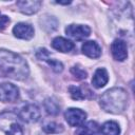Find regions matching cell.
Segmentation results:
<instances>
[{
	"label": "cell",
	"mask_w": 135,
	"mask_h": 135,
	"mask_svg": "<svg viewBox=\"0 0 135 135\" xmlns=\"http://www.w3.org/2000/svg\"><path fill=\"white\" fill-rule=\"evenodd\" d=\"M0 70L15 80H25L30 74L28 64L20 55L3 49L0 50Z\"/></svg>",
	"instance_id": "6da1fadb"
},
{
	"label": "cell",
	"mask_w": 135,
	"mask_h": 135,
	"mask_svg": "<svg viewBox=\"0 0 135 135\" xmlns=\"http://www.w3.org/2000/svg\"><path fill=\"white\" fill-rule=\"evenodd\" d=\"M99 104L108 113L120 114L127 109L128 93L121 88H112L101 95Z\"/></svg>",
	"instance_id": "7a4b0ae2"
},
{
	"label": "cell",
	"mask_w": 135,
	"mask_h": 135,
	"mask_svg": "<svg viewBox=\"0 0 135 135\" xmlns=\"http://www.w3.org/2000/svg\"><path fill=\"white\" fill-rule=\"evenodd\" d=\"M0 135H23L17 114L8 111L0 113Z\"/></svg>",
	"instance_id": "3957f363"
},
{
	"label": "cell",
	"mask_w": 135,
	"mask_h": 135,
	"mask_svg": "<svg viewBox=\"0 0 135 135\" xmlns=\"http://www.w3.org/2000/svg\"><path fill=\"white\" fill-rule=\"evenodd\" d=\"M18 117L27 123H33L39 120L40 118V110L34 103L24 104L18 112Z\"/></svg>",
	"instance_id": "277c9868"
},
{
	"label": "cell",
	"mask_w": 135,
	"mask_h": 135,
	"mask_svg": "<svg viewBox=\"0 0 135 135\" xmlns=\"http://www.w3.org/2000/svg\"><path fill=\"white\" fill-rule=\"evenodd\" d=\"M19 98V89L9 82L0 84V100L2 102H14Z\"/></svg>",
	"instance_id": "5b68a950"
},
{
	"label": "cell",
	"mask_w": 135,
	"mask_h": 135,
	"mask_svg": "<svg viewBox=\"0 0 135 135\" xmlns=\"http://www.w3.org/2000/svg\"><path fill=\"white\" fill-rule=\"evenodd\" d=\"M64 118L71 127H79L84 123L86 119V113L80 109L70 108L64 113Z\"/></svg>",
	"instance_id": "8992f818"
},
{
	"label": "cell",
	"mask_w": 135,
	"mask_h": 135,
	"mask_svg": "<svg viewBox=\"0 0 135 135\" xmlns=\"http://www.w3.org/2000/svg\"><path fill=\"white\" fill-rule=\"evenodd\" d=\"M65 34L75 40H83L91 34V28L83 24H70L65 27Z\"/></svg>",
	"instance_id": "52a82bcc"
},
{
	"label": "cell",
	"mask_w": 135,
	"mask_h": 135,
	"mask_svg": "<svg viewBox=\"0 0 135 135\" xmlns=\"http://www.w3.org/2000/svg\"><path fill=\"white\" fill-rule=\"evenodd\" d=\"M111 53L115 60L123 61L128 57V46L122 39H115L111 44Z\"/></svg>",
	"instance_id": "ba28073f"
},
{
	"label": "cell",
	"mask_w": 135,
	"mask_h": 135,
	"mask_svg": "<svg viewBox=\"0 0 135 135\" xmlns=\"http://www.w3.org/2000/svg\"><path fill=\"white\" fill-rule=\"evenodd\" d=\"M34 27L25 22H20L17 23L13 27V34L15 37L23 40H30L34 37Z\"/></svg>",
	"instance_id": "9c48e42d"
},
{
	"label": "cell",
	"mask_w": 135,
	"mask_h": 135,
	"mask_svg": "<svg viewBox=\"0 0 135 135\" xmlns=\"http://www.w3.org/2000/svg\"><path fill=\"white\" fill-rule=\"evenodd\" d=\"M16 5L18 6L19 11L25 15H33L39 11L42 5L40 0H21L17 1Z\"/></svg>",
	"instance_id": "30bf717a"
},
{
	"label": "cell",
	"mask_w": 135,
	"mask_h": 135,
	"mask_svg": "<svg viewBox=\"0 0 135 135\" xmlns=\"http://www.w3.org/2000/svg\"><path fill=\"white\" fill-rule=\"evenodd\" d=\"M76 135H101L100 127L96 121H88L78 127Z\"/></svg>",
	"instance_id": "8fae6325"
},
{
	"label": "cell",
	"mask_w": 135,
	"mask_h": 135,
	"mask_svg": "<svg viewBox=\"0 0 135 135\" xmlns=\"http://www.w3.org/2000/svg\"><path fill=\"white\" fill-rule=\"evenodd\" d=\"M81 50H82V53L85 56H88L89 58L95 59L101 55V47L99 46V44L96 41H93V40L85 41L82 44Z\"/></svg>",
	"instance_id": "7c38bea8"
},
{
	"label": "cell",
	"mask_w": 135,
	"mask_h": 135,
	"mask_svg": "<svg viewBox=\"0 0 135 135\" xmlns=\"http://www.w3.org/2000/svg\"><path fill=\"white\" fill-rule=\"evenodd\" d=\"M109 81V74L105 69L99 68L95 71L94 76L92 78V84L96 89H101L103 88Z\"/></svg>",
	"instance_id": "4fadbf2b"
},
{
	"label": "cell",
	"mask_w": 135,
	"mask_h": 135,
	"mask_svg": "<svg viewBox=\"0 0 135 135\" xmlns=\"http://www.w3.org/2000/svg\"><path fill=\"white\" fill-rule=\"evenodd\" d=\"M74 43L69 40L65 39L63 37H56L53 39L52 41V47L61 52V53H69L74 49Z\"/></svg>",
	"instance_id": "5bb4252c"
},
{
	"label": "cell",
	"mask_w": 135,
	"mask_h": 135,
	"mask_svg": "<svg viewBox=\"0 0 135 135\" xmlns=\"http://www.w3.org/2000/svg\"><path fill=\"white\" fill-rule=\"evenodd\" d=\"M100 131L102 135H119L120 128L119 124L115 121H107L100 127Z\"/></svg>",
	"instance_id": "9a60e30c"
},
{
	"label": "cell",
	"mask_w": 135,
	"mask_h": 135,
	"mask_svg": "<svg viewBox=\"0 0 135 135\" xmlns=\"http://www.w3.org/2000/svg\"><path fill=\"white\" fill-rule=\"evenodd\" d=\"M43 107L46 111L47 114L50 115H57L59 112H60V107L58 104V102L56 100H54L53 98H46L43 102Z\"/></svg>",
	"instance_id": "2e32d148"
},
{
	"label": "cell",
	"mask_w": 135,
	"mask_h": 135,
	"mask_svg": "<svg viewBox=\"0 0 135 135\" xmlns=\"http://www.w3.org/2000/svg\"><path fill=\"white\" fill-rule=\"evenodd\" d=\"M69 93L74 100H83L86 98V95L83 92V88H81V86L71 85L69 88Z\"/></svg>",
	"instance_id": "e0dca14e"
},
{
	"label": "cell",
	"mask_w": 135,
	"mask_h": 135,
	"mask_svg": "<svg viewBox=\"0 0 135 135\" xmlns=\"http://www.w3.org/2000/svg\"><path fill=\"white\" fill-rule=\"evenodd\" d=\"M43 131L47 134H56V133H61L63 131V127L60 123H57L55 121H50L47 123H45L42 127Z\"/></svg>",
	"instance_id": "ac0fdd59"
},
{
	"label": "cell",
	"mask_w": 135,
	"mask_h": 135,
	"mask_svg": "<svg viewBox=\"0 0 135 135\" xmlns=\"http://www.w3.org/2000/svg\"><path fill=\"white\" fill-rule=\"evenodd\" d=\"M71 73L73 74V76L78 79V80H82V79H85L86 76H88V73L85 70H83L82 68L78 66V65H74L71 68Z\"/></svg>",
	"instance_id": "d6986e66"
},
{
	"label": "cell",
	"mask_w": 135,
	"mask_h": 135,
	"mask_svg": "<svg viewBox=\"0 0 135 135\" xmlns=\"http://www.w3.org/2000/svg\"><path fill=\"white\" fill-rule=\"evenodd\" d=\"M46 62H47L49 65L52 68V70H53L54 72H56V73H59V72H61V71L63 70V64H62L60 61L56 60V59L49 58V59L46 60Z\"/></svg>",
	"instance_id": "ffe728a7"
},
{
	"label": "cell",
	"mask_w": 135,
	"mask_h": 135,
	"mask_svg": "<svg viewBox=\"0 0 135 135\" xmlns=\"http://www.w3.org/2000/svg\"><path fill=\"white\" fill-rule=\"evenodd\" d=\"M36 57L39 59V60H43V61H46L49 58H51V55L49 53V51L44 47L42 49H38L37 52H36Z\"/></svg>",
	"instance_id": "44dd1931"
},
{
	"label": "cell",
	"mask_w": 135,
	"mask_h": 135,
	"mask_svg": "<svg viewBox=\"0 0 135 135\" xmlns=\"http://www.w3.org/2000/svg\"><path fill=\"white\" fill-rule=\"evenodd\" d=\"M8 23H9V18L5 15H0V31L4 30Z\"/></svg>",
	"instance_id": "7402d4cb"
},
{
	"label": "cell",
	"mask_w": 135,
	"mask_h": 135,
	"mask_svg": "<svg viewBox=\"0 0 135 135\" xmlns=\"http://www.w3.org/2000/svg\"><path fill=\"white\" fill-rule=\"evenodd\" d=\"M57 3H58V4H70L71 1H64V2H62V1H58Z\"/></svg>",
	"instance_id": "603a6c76"
},
{
	"label": "cell",
	"mask_w": 135,
	"mask_h": 135,
	"mask_svg": "<svg viewBox=\"0 0 135 135\" xmlns=\"http://www.w3.org/2000/svg\"><path fill=\"white\" fill-rule=\"evenodd\" d=\"M0 15H1V14H0Z\"/></svg>",
	"instance_id": "cb8c5ba5"
}]
</instances>
